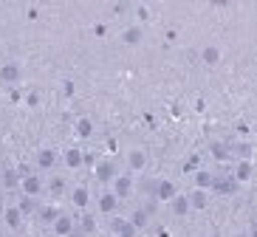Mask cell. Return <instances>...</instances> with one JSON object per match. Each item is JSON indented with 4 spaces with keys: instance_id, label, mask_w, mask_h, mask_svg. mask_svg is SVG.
<instances>
[{
    "instance_id": "obj_9",
    "label": "cell",
    "mask_w": 257,
    "mask_h": 237,
    "mask_svg": "<svg viewBox=\"0 0 257 237\" xmlns=\"http://www.w3.org/2000/svg\"><path fill=\"white\" fill-rule=\"evenodd\" d=\"M251 172H254V164L251 161H237L234 164V172H232V181L246 184V181H251Z\"/></svg>"
},
{
    "instance_id": "obj_5",
    "label": "cell",
    "mask_w": 257,
    "mask_h": 237,
    "mask_svg": "<svg viewBox=\"0 0 257 237\" xmlns=\"http://www.w3.org/2000/svg\"><path fill=\"white\" fill-rule=\"evenodd\" d=\"M153 195H156L159 200H173L175 195H178V186H175V181L164 178V181H159V184L153 186Z\"/></svg>"
},
{
    "instance_id": "obj_27",
    "label": "cell",
    "mask_w": 257,
    "mask_h": 237,
    "mask_svg": "<svg viewBox=\"0 0 257 237\" xmlns=\"http://www.w3.org/2000/svg\"><path fill=\"white\" fill-rule=\"evenodd\" d=\"M3 186H20V178H17V172H6V175H3Z\"/></svg>"
},
{
    "instance_id": "obj_1",
    "label": "cell",
    "mask_w": 257,
    "mask_h": 237,
    "mask_svg": "<svg viewBox=\"0 0 257 237\" xmlns=\"http://www.w3.org/2000/svg\"><path fill=\"white\" fill-rule=\"evenodd\" d=\"M54 234L57 237H71L76 231V217L74 214H65V212H60L57 217H54Z\"/></svg>"
},
{
    "instance_id": "obj_22",
    "label": "cell",
    "mask_w": 257,
    "mask_h": 237,
    "mask_svg": "<svg viewBox=\"0 0 257 237\" xmlns=\"http://www.w3.org/2000/svg\"><path fill=\"white\" fill-rule=\"evenodd\" d=\"M229 150H232V153H229L232 158H234V155H240V161H251V144H249V141H243V144H232Z\"/></svg>"
},
{
    "instance_id": "obj_26",
    "label": "cell",
    "mask_w": 257,
    "mask_h": 237,
    "mask_svg": "<svg viewBox=\"0 0 257 237\" xmlns=\"http://www.w3.org/2000/svg\"><path fill=\"white\" fill-rule=\"evenodd\" d=\"M212 155H215V158H232L226 144H212Z\"/></svg>"
},
{
    "instance_id": "obj_23",
    "label": "cell",
    "mask_w": 257,
    "mask_h": 237,
    "mask_svg": "<svg viewBox=\"0 0 257 237\" xmlns=\"http://www.w3.org/2000/svg\"><path fill=\"white\" fill-rule=\"evenodd\" d=\"M130 223H133L136 229H144V226L150 223V214H147V209H136V212H133V217H130Z\"/></svg>"
},
{
    "instance_id": "obj_10",
    "label": "cell",
    "mask_w": 257,
    "mask_h": 237,
    "mask_svg": "<svg viewBox=\"0 0 257 237\" xmlns=\"http://www.w3.org/2000/svg\"><path fill=\"white\" fill-rule=\"evenodd\" d=\"M201 62H204L206 68H215V65L220 62V48L212 46V43H209V46H204V48H201Z\"/></svg>"
},
{
    "instance_id": "obj_21",
    "label": "cell",
    "mask_w": 257,
    "mask_h": 237,
    "mask_svg": "<svg viewBox=\"0 0 257 237\" xmlns=\"http://www.w3.org/2000/svg\"><path fill=\"white\" fill-rule=\"evenodd\" d=\"M3 217H6L9 229H20V223H23V214H20V209H17V206H9Z\"/></svg>"
},
{
    "instance_id": "obj_13",
    "label": "cell",
    "mask_w": 257,
    "mask_h": 237,
    "mask_svg": "<svg viewBox=\"0 0 257 237\" xmlns=\"http://www.w3.org/2000/svg\"><path fill=\"white\" fill-rule=\"evenodd\" d=\"M189 200V209H206L209 206V195H206V189H192L187 195Z\"/></svg>"
},
{
    "instance_id": "obj_14",
    "label": "cell",
    "mask_w": 257,
    "mask_h": 237,
    "mask_svg": "<svg viewBox=\"0 0 257 237\" xmlns=\"http://www.w3.org/2000/svg\"><path fill=\"white\" fill-rule=\"evenodd\" d=\"M71 203H74L76 209L88 206V203H91V192H88V186H76V189L71 192Z\"/></svg>"
},
{
    "instance_id": "obj_16",
    "label": "cell",
    "mask_w": 257,
    "mask_h": 237,
    "mask_svg": "<svg viewBox=\"0 0 257 237\" xmlns=\"http://www.w3.org/2000/svg\"><path fill=\"white\" fill-rule=\"evenodd\" d=\"M170 206H173V214H175V217H187V214H189V200H187V195H175V198L170 200Z\"/></svg>"
},
{
    "instance_id": "obj_8",
    "label": "cell",
    "mask_w": 257,
    "mask_h": 237,
    "mask_svg": "<svg viewBox=\"0 0 257 237\" xmlns=\"http://www.w3.org/2000/svg\"><path fill=\"white\" fill-rule=\"evenodd\" d=\"M17 82H20V65L17 62L0 65V85H17Z\"/></svg>"
},
{
    "instance_id": "obj_29",
    "label": "cell",
    "mask_w": 257,
    "mask_h": 237,
    "mask_svg": "<svg viewBox=\"0 0 257 237\" xmlns=\"http://www.w3.org/2000/svg\"><path fill=\"white\" fill-rule=\"evenodd\" d=\"M234 237H254V234H249V231H237Z\"/></svg>"
},
{
    "instance_id": "obj_11",
    "label": "cell",
    "mask_w": 257,
    "mask_h": 237,
    "mask_svg": "<svg viewBox=\"0 0 257 237\" xmlns=\"http://www.w3.org/2000/svg\"><path fill=\"white\" fill-rule=\"evenodd\" d=\"M147 153H144V150H130L127 153V167L133 169V172H142L144 167H147Z\"/></svg>"
},
{
    "instance_id": "obj_4",
    "label": "cell",
    "mask_w": 257,
    "mask_h": 237,
    "mask_svg": "<svg viewBox=\"0 0 257 237\" xmlns=\"http://www.w3.org/2000/svg\"><path fill=\"white\" fill-rule=\"evenodd\" d=\"M96 206H99L102 214H113L116 209H119V198H116L110 189H105V192H99L96 195Z\"/></svg>"
},
{
    "instance_id": "obj_25",
    "label": "cell",
    "mask_w": 257,
    "mask_h": 237,
    "mask_svg": "<svg viewBox=\"0 0 257 237\" xmlns=\"http://www.w3.org/2000/svg\"><path fill=\"white\" fill-rule=\"evenodd\" d=\"M48 189H51L54 195H62V189H65V181H62L60 175H54V178H51V184H48Z\"/></svg>"
},
{
    "instance_id": "obj_30",
    "label": "cell",
    "mask_w": 257,
    "mask_h": 237,
    "mask_svg": "<svg viewBox=\"0 0 257 237\" xmlns=\"http://www.w3.org/2000/svg\"><path fill=\"white\" fill-rule=\"evenodd\" d=\"M0 198H3V184H0Z\"/></svg>"
},
{
    "instance_id": "obj_3",
    "label": "cell",
    "mask_w": 257,
    "mask_h": 237,
    "mask_svg": "<svg viewBox=\"0 0 257 237\" xmlns=\"http://www.w3.org/2000/svg\"><path fill=\"white\" fill-rule=\"evenodd\" d=\"M40 192H43V181H40V175L29 172V175L20 178V195H31V198H37Z\"/></svg>"
},
{
    "instance_id": "obj_24",
    "label": "cell",
    "mask_w": 257,
    "mask_h": 237,
    "mask_svg": "<svg viewBox=\"0 0 257 237\" xmlns=\"http://www.w3.org/2000/svg\"><path fill=\"white\" fill-rule=\"evenodd\" d=\"M79 220H82V229H76L74 234H82V231H93V226H96V223H93V217H91V214H82Z\"/></svg>"
},
{
    "instance_id": "obj_12",
    "label": "cell",
    "mask_w": 257,
    "mask_h": 237,
    "mask_svg": "<svg viewBox=\"0 0 257 237\" xmlns=\"http://www.w3.org/2000/svg\"><path fill=\"white\" fill-rule=\"evenodd\" d=\"M62 161H65V167H68V169H79L85 164V155H82V150L68 147V150H65V155H62Z\"/></svg>"
},
{
    "instance_id": "obj_28",
    "label": "cell",
    "mask_w": 257,
    "mask_h": 237,
    "mask_svg": "<svg viewBox=\"0 0 257 237\" xmlns=\"http://www.w3.org/2000/svg\"><path fill=\"white\" fill-rule=\"evenodd\" d=\"M40 214H43V220H46V223H54V217H57L60 212H57V209H43Z\"/></svg>"
},
{
    "instance_id": "obj_20",
    "label": "cell",
    "mask_w": 257,
    "mask_h": 237,
    "mask_svg": "<svg viewBox=\"0 0 257 237\" xmlns=\"http://www.w3.org/2000/svg\"><path fill=\"white\" fill-rule=\"evenodd\" d=\"M212 181H215V172H209V169L195 172V189H212Z\"/></svg>"
},
{
    "instance_id": "obj_18",
    "label": "cell",
    "mask_w": 257,
    "mask_h": 237,
    "mask_svg": "<svg viewBox=\"0 0 257 237\" xmlns=\"http://www.w3.org/2000/svg\"><path fill=\"white\" fill-rule=\"evenodd\" d=\"M17 209H20V214H23V217H31V214L37 212V200L31 198V195H20V200H17Z\"/></svg>"
},
{
    "instance_id": "obj_15",
    "label": "cell",
    "mask_w": 257,
    "mask_h": 237,
    "mask_svg": "<svg viewBox=\"0 0 257 237\" xmlns=\"http://www.w3.org/2000/svg\"><path fill=\"white\" fill-rule=\"evenodd\" d=\"M142 40H144V29H142V26H130V29L121 34V43H124V46H139Z\"/></svg>"
},
{
    "instance_id": "obj_19",
    "label": "cell",
    "mask_w": 257,
    "mask_h": 237,
    "mask_svg": "<svg viewBox=\"0 0 257 237\" xmlns=\"http://www.w3.org/2000/svg\"><path fill=\"white\" fill-rule=\"evenodd\" d=\"M113 231H116V237H136L139 234V229L130 220H113Z\"/></svg>"
},
{
    "instance_id": "obj_17",
    "label": "cell",
    "mask_w": 257,
    "mask_h": 237,
    "mask_svg": "<svg viewBox=\"0 0 257 237\" xmlns=\"http://www.w3.org/2000/svg\"><path fill=\"white\" fill-rule=\"evenodd\" d=\"M74 133H76L79 138H91V136H93V122L88 119V116H82V119H76Z\"/></svg>"
},
{
    "instance_id": "obj_6",
    "label": "cell",
    "mask_w": 257,
    "mask_h": 237,
    "mask_svg": "<svg viewBox=\"0 0 257 237\" xmlns=\"http://www.w3.org/2000/svg\"><path fill=\"white\" fill-rule=\"evenodd\" d=\"M110 192H113L116 198H130V192H133V181H130L127 175H116L113 181H110Z\"/></svg>"
},
{
    "instance_id": "obj_7",
    "label": "cell",
    "mask_w": 257,
    "mask_h": 237,
    "mask_svg": "<svg viewBox=\"0 0 257 237\" xmlns=\"http://www.w3.org/2000/svg\"><path fill=\"white\" fill-rule=\"evenodd\" d=\"M116 175H119V169H116L113 161H99L96 164V181L99 184H110Z\"/></svg>"
},
{
    "instance_id": "obj_2",
    "label": "cell",
    "mask_w": 257,
    "mask_h": 237,
    "mask_svg": "<svg viewBox=\"0 0 257 237\" xmlns=\"http://www.w3.org/2000/svg\"><path fill=\"white\" fill-rule=\"evenodd\" d=\"M57 164H60V153H57L54 147H43L37 153V167L43 169V172H54Z\"/></svg>"
}]
</instances>
